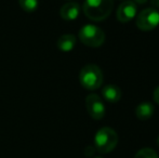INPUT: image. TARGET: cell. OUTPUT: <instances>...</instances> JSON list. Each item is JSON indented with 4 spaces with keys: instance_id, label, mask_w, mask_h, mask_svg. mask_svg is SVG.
<instances>
[{
    "instance_id": "cell-1",
    "label": "cell",
    "mask_w": 159,
    "mask_h": 158,
    "mask_svg": "<svg viewBox=\"0 0 159 158\" xmlns=\"http://www.w3.org/2000/svg\"><path fill=\"white\" fill-rule=\"evenodd\" d=\"M84 13L88 19L95 22L104 21L114 9V0H84Z\"/></svg>"
},
{
    "instance_id": "cell-2",
    "label": "cell",
    "mask_w": 159,
    "mask_h": 158,
    "mask_svg": "<svg viewBox=\"0 0 159 158\" xmlns=\"http://www.w3.org/2000/svg\"><path fill=\"white\" fill-rule=\"evenodd\" d=\"M118 144V134L114 129L103 127L94 137V148L101 154H107L114 151Z\"/></svg>"
},
{
    "instance_id": "cell-3",
    "label": "cell",
    "mask_w": 159,
    "mask_h": 158,
    "mask_svg": "<svg viewBox=\"0 0 159 158\" xmlns=\"http://www.w3.org/2000/svg\"><path fill=\"white\" fill-rule=\"evenodd\" d=\"M79 81L87 90H96L103 84V73L98 65L88 64L80 70Z\"/></svg>"
},
{
    "instance_id": "cell-4",
    "label": "cell",
    "mask_w": 159,
    "mask_h": 158,
    "mask_svg": "<svg viewBox=\"0 0 159 158\" xmlns=\"http://www.w3.org/2000/svg\"><path fill=\"white\" fill-rule=\"evenodd\" d=\"M79 39L84 46L98 48L105 41V33L100 27L92 24H86L79 30Z\"/></svg>"
},
{
    "instance_id": "cell-5",
    "label": "cell",
    "mask_w": 159,
    "mask_h": 158,
    "mask_svg": "<svg viewBox=\"0 0 159 158\" xmlns=\"http://www.w3.org/2000/svg\"><path fill=\"white\" fill-rule=\"evenodd\" d=\"M136 27L143 32L155 29L159 25V12L154 8H147L141 11L135 20Z\"/></svg>"
},
{
    "instance_id": "cell-6",
    "label": "cell",
    "mask_w": 159,
    "mask_h": 158,
    "mask_svg": "<svg viewBox=\"0 0 159 158\" xmlns=\"http://www.w3.org/2000/svg\"><path fill=\"white\" fill-rule=\"evenodd\" d=\"M86 107L91 118L100 120L105 116L106 108H105L102 99L98 94L92 93V94H89L86 97Z\"/></svg>"
},
{
    "instance_id": "cell-7",
    "label": "cell",
    "mask_w": 159,
    "mask_h": 158,
    "mask_svg": "<svg viewBox=\"0 0 159 158\" xmlns=\"http://www.w3.org/2000/svg\"><path fill=\"white\" fill-rule=\"evenodd\" d=\"M136 4L132 0H126L118 7L116 17L120 23H129L136 16Z\"/></svg>"
},
{
    "instance_id": "cell-8",
    "label": "cell",
    "mask_w": 159,
    "mask_h": 158,
    "mask_svg": "<svg viewBox=\"0 0 159 158\" xmlns=\"http://www.w3.org/2000/svg\"><path fill=\"white\" fill-rule=\"evenodd\" d=\"M80 13V6L76 2L65 3L60 10V15L65 21H74Z\"/></svg>"
},
{
    "instance_id": "cell-9",
    "label": "cell",
    "mask_w": 159,
    "mask_h": 158,
    "mask_svg": "<svg viewBox=\"0 0 159 158\" xmlns=\"http://www.w3.org/2000/svg\"><path fill=\"white\" fill-rule=\"evenodd\" d=\"M102 95L108 103H117L121 99V90L116 84H107L103 87Z\"/></svg>"
},
{
    "instance_id": "cell-10",
    "label": "cell",
    "mask_w": 159,
    "mask_h": 158,
    "mask_svg": "<svg viewBox=\"0 0 159 158\" xmlns=\"http://www.w3.org/2000/svg\"><path fill=\"white\" fill-rule=\"evenodd\" d=\"M154 111H155V107L151 102H142L135 107V116L139 120L145 121L153 116Z\"/></svg>"
},
{
    "instance_id": "cell-11",
    "label": "cell",
    "mask_w": 159,
    "mask_h": 158,
    "mask_svg": "<svg viewBox=\"0 0 159 158\" xmlns=\"http://www.w3.org/2000/svg\"><path fill=\"white\" fill-rule=\"evenodd\" d=\"M76 46V37L71 34H65L57 40V48L62 52H70Z\"/></svg>"
},
{
    "instance_id": "cell-12",
    "label": "cell",
    "mask_w": 159,
    "mask_h": 158,
    "mask_svg": "<svg viewBox=\"0 0 159 158\" xmlns=\"http://www.w3.org/2000/svg\"><path fill=\"white\" fill-rule=\"evenodd\" d=\"M19 4L25 12H34L38 8V0H19Z\"/></svg>"
},
{
    "instance_id": "cell-13",
    "label": "cell",
    "mask_w": 159,
    "mask_h": 158,
    "mask_svg": "<svg viewBox=\"0 0 159 158\" xmlns=\"http://www.w3.org/2000/svg\"><path fill=\"white\" fill-rule=\"evenodd\" d=\"M134 158H159V157H158V154L153 148L144 147V148H141V150L136 153Z\"/></svg>"
},
{
    "instance_id": "cell-14",
    "label": "cell",
    "mask_w": 159,
    "mask_h": 158,
    "mask_svg": "<svg viewBox=\"0 0 159 158\" xmlns=\"http://www.w3.org/2000/svg\"><path fill=\"white\" fill-rule=\"evenodd\" d=\"M153 97H154V101H155L157 104H159V86L155 89V90H154Z\"/></svg>"
},
{
    "instance_id": "cell-15",
    "label": "cell",
    "mask_w": 159,
    "mask_h": 158,
    "mask_svg": "<svg viewBox=\"0 0 159 158\" xmlns=\"http://www.w3.org/2000/svg\"><path fill=\"white\" fill-rule=\"evenodd\" d=\"M151 3L153 6V8L159 12V0H151Z\"/></svg>"
},
{
    "instance_id": "cell-16",
    "label": "cell",
    "mask_w": 159,
    "mask_h": 158,
    "mask_svg": "<svg viewBox=\"0 0 159 158\" xmlns=\"http://www.w3.org/2000/svg\"><path fill=\"white\" fill-rule=\"evenodd\" d=\"M148 0H133L134 3H139V4H143L145 3V2H147Z\"/></svg>"
},
{
    "instance_id": "cell-17",
    "label": "cell",
    "mask_w": 159,
    "mask_h": 158,
    "mask_svg": "<svg viewBox=\"0 0 159 158\" xmlns=\"http://www.w3.org/2000/svg\"><path fill=\"white\" fill-rule=\"evenodd\" d=\"M157 145L159 146V135H158V138H157Z\"/></svg>"
},
{
    "instance_id": "cell-18",
    "label": "cell",
    "mask_w": 159,
    "mask_h": 158,
    "mask_svg": "<svg viewBox=\"0 0 159 158\" xmlns=\"http://www.w3.org/2000/svg\"><path fill=\"white\" fill-rule=\"evenodd\" d=\"M95 158H103V157H95Z\"/></svg>"
}]
</instances>
